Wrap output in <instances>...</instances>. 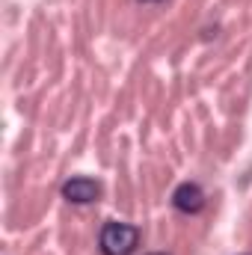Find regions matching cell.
Segmentation results:
<instances>
[{
  "label": "cell",
  "mask_w": 252,
  "mask_h": 255,
  "mask_svg": "<svg viewBox=\"0 0 252 255\" xmlns=\"http://www.w3.org/2000/svg\"><path fill=\"white\" fill-rule=\"evenodd\" d=\"M98 247H101L104 255H133L136 247H139V229L130 226V223L110 220V223L101 226Z\"/></svg>",
  "instance_id": "1"
},
{
  "label": "cell",
  "mask_w": 252,
  "mask_h": 255,
  "mask_svg": "<svg viewBox=\"0 0 252 255\" xmlns=\"http://www.w3.org/2000/svg\"><path fill=\"white\" fill-rule=\"evenodd\" d=\"M63 199L71 205H92L101 199V184L86 175H74L63 184Z\"/></svg>",
  "instance_id": "2"
},
{
  "label": "cell",
  "mask_w": 252,
  "mask_h": 255,
  "mask_svg": "<svg viewBox=\"0 0 252 255\" xmlns=\"http://www.w3.org/2000/svg\"><path fill=\"white\" fill-rule=\"evenodd\" d=\"M205 190L196 184V181H181L175 190H172V208L181 211V214H199L205 208Z\"/></svg>",
  "instance_id": "3"
},
{
  "label": "cell",
  "mask_w": 252,
  "mask_h": 255,
  "mask_svg": "<svg viewBox=\"0 0 252 255\" xmlns=\"http://www.w3.org/2000/svg\"><path fill=\"white\" fill-rule=\"evenodd\" d=\"M139 3H163V0H139Z\"/></svg>",
  "instance_id": "4"
},
{
  "label": "cell",
  "mask_w": 252,
  "mask_h": 255,
  "mask_svg": "<svg viewBox=\"0 0 252 255\" xmlns=\"http://www.w3.org/2000/svg\"><path fill=\"white\" fill-rule=\"evenodd\" d=\"M148 255H166V253H148Z\"/></svg>",
  "instance_id": "5"
}]
</instances>
